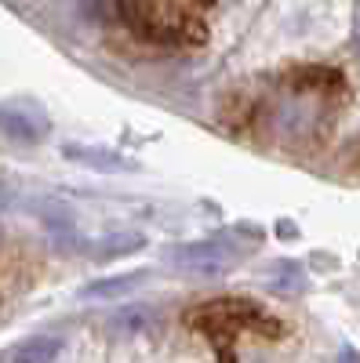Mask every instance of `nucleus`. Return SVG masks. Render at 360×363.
Masks as SVG:
<instances>
[{"mask_svg":"<svg viewBox=\"0 0 360 363\" xmlns=\"http://www.w3.org/2000/svg\"><path fill=\"white\" fill-rule=\"evenodd\" d=\"M124 15L135 29L157 40H178L186 29L197 22V15L212 4V0H120ZM193 33V29H190Z\"/></svg>","mask_w":360,"mask_h":363,"instance_id":"f257e3e1","label":"nucleus"},{"mask_svg":"<svg viewBox=\"0 0 360 363\" xmlns=\"http://www.w3.org/2000/svg\"><path fill=\"white\" fill-rule=\"evenodd\" d=\"M190 323L207 330L212 338L229 342L240 330H258V335H280V323L269 320L262 309H255L251 301H236V298H219L207 301V306H197L190 313Z\"/></svg>","mask_w":360,"mask_h":363,"instance_id":"f03ea898","label":"nucleus"},{"mask_svg":"<svg viewBox=\"0 0 360 363\" xmlns=\"http://www.w3.org/2000/svg\"><path fill=\"white\" fill-rule=\"evenodd\" d=\"M236 258H240V247L229 236L197 240V244L171 251V262L182 272H190V277H222V272H229L236 265Z\"/></svg>","mask_w":360,"mask_h":363,"instance_id":"7ed1b4c3","label":"nucleus"},{"mask_svg":"<svg viewBox=\"0 0 360 363\" xmlns=\"http://www.w3.org/2000/svg\"><path fill=\"white\" fill-rule=\"evenodd\" d=\"M51 131L48 116L40 109H22V106H0V135L11 142H40Z\"/></svg>","mask_w":360,"mask_h":363,"instance_id":"20e7f679","label":"nucleus"},{"mask_svg":"<svg viewBox=\"0 0 360 363\" xmlns=\"http://www.w3.org/2000/svg\"><path fill=\"white\" fill-rule=\"evenodd\" d=\"M142 277H146V272H124V277H109V280H99V284H87L80 294H84V298H116V294L138 287Z\"/></svg>","mask_w":360,"mask_h":363,"instance_id":"39448f33","label":"nucleus"},{"mask_svg":"<svg viewBox=\"0 0 360 363\" xmlns=\"http://www.w3.org/2000/svg\"><path fill=\"white\" fill-rule=\"evenodd\" d=\"M66 157H70V160H84V164H95L99 171H120V167H131L124 157L106 153V149H80V145H66Z\"/></svg>","mask_w":360,"mask_h":363,"instance_id":"423d86ee","label":"nucleus"},{"mask_svg":"<svg viewBox=\"0 0 360 363\" xmlns=\"http://www.w3.org/2000/svg\"><path fill=\"white\" fill-rule=\"evenodd\" d=\"M55 356H58L55 338H33L15 352V363H55Z\"/></svg>","mask_w":360,"mask_h":363,"instance_id":"0eeeda50","label":"nucleus"},{"mask_svg":"<svg viewBox=\"0 0 360 363\" xmlns=\"http://www.w3.org/2000/svg\"><path fill=\"white\" fill-rule=\"evenodd\" d=\"M142 247V236L138 233H124V236H106L102 244L95 247L99 255L95 258H116V255H128V251H138Z\"/></svg>","mask_w":360,"mask_h":363,"instance_id":"6e6552de","label":"nucleus"},{"mask_svg":"<svg viewBox=\"0 0 360 363\" xmlns=\"http://www.w3.org/2000/svg\"><path fill=\"white\" fill-rule=\"evenodd\" d=\"M356 44H360V29H356Z\"/></svg>","mask_w":360,"mask_h":363,"instance_id":"1a4fd4ad","label":"nucleus"}]
</instances>
